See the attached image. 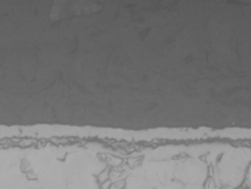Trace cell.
Masks as SVG:
<instances>
[{"label":"cell","mask_w":251,"mask_h":189,"mask_svg":"<svg viewBox=\"0 0 251 189\" xmlns=\"http://www.w3.org/2000/svg\"><path fill=\"white\" fill-rule=\"evenodd\" d=\"M157 189H184V186H183V183L179 182V181L173 180V181H171V182L166 183V185L160 186Z\"/></svg>","instance_id":"5b68a950"},{"label":"cell","mask_w":251,"mask_h":189,"mask_svg":"<svg viewBox=\"0 0 251 189\" xmlns=\"http://www.w3.org/2000/svg\"><path fill=\"white\" fill-rule=\"evenodd\" d=\"M216 189H219V188H216Z\"/></svg>","instance_id":"52a82bcc"},{"label":"cell","mask_w":251,"mask_h":189,"mask_svg":"<svg viewBox=\"0 0 251 189\" xmlns=\"http://www.w3.org/2000/svg\"><path fill=\"white\" fill-rule=\"evenodd\" d=\"M249 165V157L240 150L228 151L224 154L215 169V182L219 189L239 187Z\"/></svg>","instance_id":"6da1fadb"},{"label":"cell","mask_w":251,"mask_h":189,"mask_svg":"<svg viewBox=\"0 0 251 189\" xmlns=\"http://www.w3.org/2000/svg\"><path fill=\"white\" fill-rule=\"evenodd\" d=\"M0 189H40V187L18 167L11 166L0 171Z\"/></svg>","instance_id":"3957f363"},{"label":"cell","mask_w":251,"mask_h":189,"mask_svg":"<svg viewBox=\"0 0 251 189\" xmlns=\"http://www.w3.org/2000/svg\"><path fill=\"white\" fill-rule=\"evenodd\" d=\"M184 189H203V187L202 186H186Z\"/></svg>","instance_id":"8992f818"},{"label":"cell","mask_w":251,"mask_h":189,"mask_svg":"<svg viewBox=\"0 0 251 189\" xmlns=\"http://www.w3.org/2000/svg\"><path fill=\"white\" fill-rule=\"evenodd\" d=\"M124 189H156V187L141 165L135 167L126 177Z\"/></svg>","instance_id":"277c9868"},{"label":"cell","mask_w":251,"mask_h":189,"mask_svg":"<svg viewBox=\"0 0 251 189\" xmlns=\"http://www.w3.org/2000/svg\"><path fill=\"white\" fill-rule=\"evenodd\" d=\"M207 165L199 158L175 162V180L186 186H202L207 180Z\"/></svg>","instance_id":"7a4b0ae2"}]
</instances>
